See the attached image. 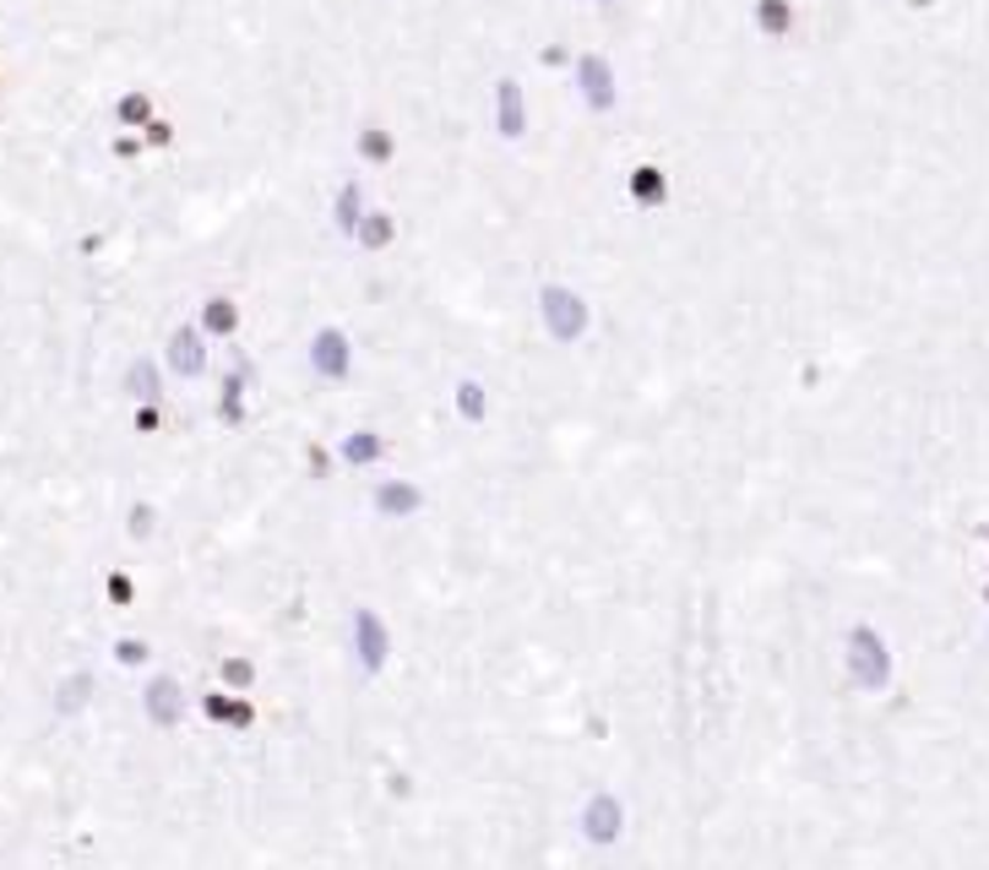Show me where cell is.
<instances>
[{
    "label": "cell",
    "mask_w": 989,
    "mask_h": 870,
    "mask_svg": "<svg viewBox=\"0 0 989 870\" xmlns=\"http://www.w3.org/2000/svg\"><path fill=\"white\" fill-rule=\"evenodd\" d=\"M539 327H545V338L555 349L588 343V332H593V306H588V294H577L571 283H545V289H539Z\"/></svg>",
    "instance_id": "1"
},
{
    "label": "cell",
    "mask_w": 989,
    "mask_h": 870,
    "mask_svg": "<svg viewBox=\"0 0 989 870\" xmlns=\"http://www.w3.org/2000/svg\"><path fill=\"white\" fill-rule=\"evenodd\" d=\"M842 664H848V680H853L859 691H887L891 653H887V642H881L876 626H853V631H848V642H842Z\"/></svg>",
    "instance_id": "2"
},
{
    "label": "cell",
    "mask_w": 989,
    "mask_h": 870,
    "mask_svg": "<svg viewBox=\"0 0 989 870\" xmlns=\"http://www.w3.org/2000/svg\"><path fill=\"white\" fill-rule=\"evenodd\" d=\"M348 648H353V664L364 680H376L392 664V631L370 604H353V614H348Z\"/></svg>",
    "instance_id": "3"
},
{
    "label": "cell",
    "mask_w": 989,
    "mask_h": 870,
    "mask_svg": "<svg viewBox=\"0 0 989 870\" xmlns=\"http://www.w3.org/2000/svg\"><path fill=\"white\" fill-rule=\"evenodd\" d=\"M626 800L615 794V789H588V800H582V811H577V832H582V843H593V849H615L620 838H626Z\"/></svg>",
    "instance_id": "4"
},
{
    "label": "cell",
    "mask_w": 989,
    "mask_h": 870,
    "mask_svg": "<svg viewBox=\"0 0 989 870\" xmlns=\"http://www.w3.org/2000/svg\"><path fill=\"white\" fill-rule=\"evenodd\" d=\"M304 359H310V376L321 387H343L348 376H353V343H348L343 327H316Z\"/></svg>",
    "instance_id": "5"
},
{
    "label": "cell",
    "mask_w": 989,
    "mask_h": 870,
    "mask_svg": "<svg viewBox=\"0 0 989 870\" xmlns=\"http://www.w3.org/2000/svg\"><path fill=\"white\" fill-rule=\"evenodd\" d=\"M207 332H201V321H180L169 338H163V370L169 376H180V381H201L207 376Z\"/></svg>",
    "instance_id": "6"
},
{
    "label": "cell",
    "mask_w": 989,
    "mask_h": 870,
    "mask_svg": "<svg viewBox=\"0 0 989 870\" xmlns=\"http://www.w3.org/2000/svg\"><path fill=\"white\" fill-rule=\"evenodd\" d=\"M186 708H191V697H186V686L174 674H152L148 686H142V718H148L152 729H180Z\"/></svg>",
    "instance_id": "7"
},
{
    "label": "cell",
    "mask_w": 989,
    "mask_h": 870,
    "mask_svg": "<svg viewBox=\"0 0 989 870\" xmlns=\"http://www.w3.org/2000/svg\"><path fill=\"white\" fill-rule=\"evenodd\" d=\"M370 512L381 517V522H413V517L424 512V490L413 479H381L370 490Z\"/></svg>",
    "instance_id": "8"
},
{
    "label": "cell",
    "mask_w": 989,
    "mask_h": 870,
    "mask_svg": "<svg viewBox=\"0 0 989 870\" xmlns=\"http://www.w3.org/2000/svg\"><path fill=\"white\" fill-rule=\"evenodd\" d=\"M93 697H99L93 669H71V674H60V680H54L50 708H54V718H82L88 708H93Z\"/></svg>",
    "instance_id": "9"
},
{
    "label": "cell",
    "mask_w": 989,
    "mask_h": 870,
    "mask_svg": "<svg viewBox=\"0 0 989 870\" xmlns=\"http://www.w3.org/2000/svg\"><path fill=\"white\" fill-rule=\"evenodd\" d=\"M338 462H343V468H353V473H370V468H381V462H387V436H381V430H370V424L348 430L343 441H338Z\"/></svg>",
    "instance_id": "10"
},
{
    "label": "cell",
    "mask_w": 989,
    "mask_h": 870,
    "mask_svg": "<svg viewBox=\"0 0 989 870\" xmlns=\"http://www.w3.org/2000/svg\"><path fill=\"white\" fill-rule=\"evenodd\" d=\"M577 88H582V103H588L593 114H609V109H615V71H609V60L582 54V60H577Z\"/></svg>",
    "instance_id": "11"
},
{
    "label": "cell",
    "mask_w": 989,
    "mask_h": 870,
    "mask_svg": "<svg viewBox=\"0 0 989 870\" xmlns=\"http://www.w3.org/2000/svg\"><path fill=\"white\" fill-rule=\"evenodd\" d=\"M120 392L131 403H163V359L137 354L126 364V376H120Z\"/></svg>",
    "instance_id": "12"
},
{
    "label": "cell",
    "mask_w": 989,
    "mask_h": 870,
    "mask_svg": "<svg viewBox=\"0 0 989 870\" xmlns=\"http://www.w3.org/2000/svg\"><path fill=\"white\" fill-rule=\"evenodd\" d=\"M250 381H256V370H250V359H234V370L223 376V392H218V419L234 430V424H246V392Z\"/></svg>",
    "instance_id": "13"
},
{
    "label": "cell",
    "mask_w": 989,
    "mask_h": 870,
    "mask_svg": "<svg viewBox=\"0 0 989 870\" xmlns=\"http://www.w3.org/2000/svg\"><path fill=\"white\" fill-rule=\"evenodd\" d=\"M494 126L506 142L528 137V103H522V88L517 82H494Z\"/></svg>",
    "instance_id": "14"
},
{
    "label": "cell",
    "mask_w": 989,
    "mask_h": 870,
    "mask_svg": "<svg viewBox=\"0 0 989 870\" xmlns=\"http://www.w3.org/2000/svg\"><path fill=\"white\" fill-rule=\"evenodd\" d=\"M451 409H457V419L462 424H490V387L484 381H473V376H462L457 387H451Z\"/></svg>",
    "instance_id": "15"
},
{
    "label": "cell",
    "mask_w": 989,
    "mask_h": 870,
    "mask_svg": "<svg viewBox=\"0 0 989 870\" xmlns=\"http://www.w3.org/2000/svg\"><path fill=\"white\" fill-rule=\"evenodd\" d=\"M392 240H397V218H392V212H381V207H370V212L359 218L353 246H359L364 257H381V251H392Z\"/></svg>",
    "instance_id": "16"
},
{
    "label": "cell",
    "mask_w": 989,
    "mask_h": 870,
    "mask_svg": "<svg viewBox=\"0 0 989 870\" xmlns=\"http://www.w3.org/2000/svg\"><path fill=\"white\" fill-rule=\"evenodd\" d=\"M197 321L207 338H234V332H240V306H234L229 294H207L197 310Z\"/></svg>",
    "instance_id": "17"
},
{
    "label": "cell",
    "mask_w": 989,
    "mask_h": 870,
    "mask_svg": "<svg viewBox=\"0 0 989 870\" xmlns=\"http://www.w3.org/2000/svg\"><path fill=\"white\" fill-rule=\"evenodd\" d=\"M364 212H370V207H364V191H359V180H343V186H338V197H332V229H338L343 240H353Z\"/></svg>",
    "instance_id": "18"
},
{
    "label": "cell",
    "mask_w": 989,
    "mask_h": 870,
    "mask_svg": "<svg viewBox=\"0 0 989 870\" xmlns=\"http://www.w3.org/2000/svg\"><path fill=\"white\" fill-rule=\"evenodd\" d=\"M631 202L637 207H663L669 202V174L658 163H637L631 169Z\"/></svg>",
    "instance_id": "19"
},
{
    "label": "cell",
    "mask_w": 989,
    "mask_h": 870,
    "mask_svg": "<svg viewBox=\"0 0 989 870\" xmlns=\"http://www.w3.org/2000/svg\"><path fill=\"white\" fill-rule=\"evenodd\" d=\"M109 653H114V664H120V669H142L152 659V642H148V637H114V648H109Z\"/></svg>",
    "instance_id": "20"
},
{
    "label": "cell",
    "mask_w": 989,
    "mask_h": 870,
    "mask_svg": "<svg viewBox=\"0 0 989 870\" xmlns=\"http://www.w3.org/2000/svg\"><path fill=\"white\" fill-rule=\"evenodd\" d=\"M126 533H131L137 544H148L152 533H158V507H152V501H131V512H126Z\"/></svg>",
    "instance_id": "21"
},
{
    "label": "cell",
    "mask_w": 989,
    "mask_h": 870,
    "mask_svg": "<svg viewBox=\"0 0 989 870\" xmlns=\"http://www.w3.org/2000/svg\"><path fill=\"white\" fill-rule=\"evenodd\" d=\"M359 158H364V163H387V158H392V137H387L381 126H364V131H359Z\"/></svg>",
    "instance_id": "22"
},
{
    "label": "cell",
    "mask_w": 989,
    "mask_h": 870,
    "mask_svg": "<svg viewBox=\"0 0 989 870\" xmlns=\"http://www.w3.org/2000/svg\"><path fill=\"white\" fill-rule=\"evenodd\" d=\"M218 674H223V686H229V691H250V686H256V664L240 659V653H229V659L218 664Z\"/></svg>",
    "instance_id": "23"
},
{
    "label": "cell",
    "mask_w": 989,
    "mask_h": 870,
    "mask_svg": "<svg viewBox=\"0 0 989 870\" xmlns=\"http://www.w3.org/2000/svg\"><path fill=\"white\" fill-rule=\"evenodd\" d=\"M103 599H109L114 610H126V604L137 599V582H131V571H109V577H103Z\"/></svg>",
    "instance_id": "24"
},
{
    "label": "cell",
    "mask_w": 989,
    "mask_h": 870,
    "mask_svg": "<svg viewBox=\"0 0 989 870\" xmlns=\"http://www.w3.org/2000/svg\"><path fill=\"white\" fill-rule=\"evenodd\" d=\"M201 713L212 718V723H223V729H229V713H234V691H229V686H223V691H207V697H201Z\"/></svg>",
    "instance_id": "25"
},
{
    "label": "cell",
    "mask_w": 989,
    "mask_h": 870,
    "mask_svg": "<svg viewBox=\"0 0 989 870\" xmlns=\"http://www.w3.org/2000/svg\"><path fill=\"white\" fill-rule=\"evenodd\" d=\"M761 28H767V33H783V28H789V6H783V0H761Z\"/></svg>",
    "instance_id": "26"
},
{
    "label": "cell",
    "mask_w": 989,
    "mask_h": 870,
    "mask_svg": "<svg viewBox=\"0 0 989 870\" xmlns=\"http://www.w3.org/2000/svg\"><path fill=\"white\" fill-rule=\"evenodd\" d=\"M163 430V403H137V436Z\"/></svg>",
    "instance_id": "27"
},
{
    "label": "cell",
    "mask_w": 989,
    "mask_h": 870,
    "mask_svg": "<svg viewBox=\"0 0 989 870\" xmlns=\"http://www.w3.org/2000/svg\"><path fill=\"white\" fill-rule=\"evenodd\" d=\"M120 120H126V126H137V120H148V99H142V93H131V99L120 103Z\"/></svg>",
    "instance_id": "28"
},
{
    "label": "cell",
    "mask_w": 989,
    "mask_h": 870,
    "mask_svg": "<svg viewBox=\"0 0 989 870\" xmlns=\"http://www.w3.org/2000/svg\"><path fill=\"white\" fill-rule=\"evenodd\" d=\"M598 6H609V0H598Z\"/></svg>",
    "instance_id": "29"
}]
</instances>
